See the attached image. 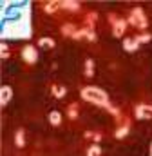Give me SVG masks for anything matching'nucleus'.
<instances>
[{
  "mask_svg": "<svg viewBox=\"0 0 152 156\" xmlns=\"http://www.w3.org/2000/svg\"><path fill=\"white\" fill-rule=\"evenodd\" d=\"M49 123L51 125H60L62 123V115L58 111H51L49 113Z\"/></svg>",
  "mask_w": 152,
  "mask_h": 156,
  "instance_id": "10",
  "label": "nucleus"
},
{
  "mask_svg": "<svg viewBox=\"0 0 152 156\" xmlns=\"http://www.w3.org/2000/svg\"><path fill=\"white\" fill-rule=\"evenodd\" d=\"M81 98L85 102H89V104H94V105H102V107H107L109 105V96L100 87H92V85L83 87L81 89Z\"/></svg>",
  "mask_w": 152,
  "mask_h": 156,
  "instance_id": "1",
  "label": "nucleus"
},
{
  "mask_svg": "<svg viewBox=\"0 0 152 156\" xmlns=\"http://www.w3.org/2000/svg\"><path fill=\"white\" fill-rule=\"evenodd\" d=\"M15 144H16V147H24V145H26V134H24L22 129L16 131V134H15Z\"/></svg>",
  "mask_w": 152,
  "mask_h": 156,
  "instance_id": "11",
  "label": "nucleus"
},
{
  "mask_svg": "<svg viewBox=\"0 0 152 156\" xmlns=\"http://www.w3.org/2000/svg\"><path fill=\"white\" fill-rule=\"evenodd\" d=\"M67 115H69V118H76V116H78L76 104H71V105H69V111H67Z\"/></svg>",
  "mask_w": 152,
  "mask_h": 156,
  "instance_id": "19",
  "label": "nucleus"
},
{
  "mask_svg": "<svg viewBox=\"0 0 152 156\" xmlns=\"http://www.w3.org/2000/svg\"><path fill=\"white\" fill-rule=\"evenodd\" d=\"M58 7H60V2H51V4H47V5H45V13H49V15H51V13H54Z\"/></svg>",
  "mask_w": 152,
  "mask_h": 156,
  "instance_id": "17",
  "label": "nucleus"
},
{
  "mask_svg": "<svg viewBox=\"0 0 152 156\" xmlns=\"http://www.w3.org/2000/svg\"><path fill=\"white\" fill-rule=\"evenodd\" d=\"M22 58H24L27 64H35V62L38 60L36 47H35V45H31V44H27V45L22 49Z\"/></svg>",
  "mask_w": 152,
  "mask_h": 156,
  "instance_id": "4",
  "label": "nucleus"
},
{
  "mask_svg": "<svg viewBox=\"0 0 152 156\" xmlns=\"http://www.w3.org/2000/svg\"><path fill=\"white\" fill-rule=\"evenodd\" d=\"M53 93H54V96H56V98H62V96L65 94V89H64V87H60V85H53Z\"/></svg>",
  "mask_w": 152,
  "mask_h": 156,
  "instance_id": "18",
  "label": "nucleus"
},
{
  "mask_svg": "<svg viewBox=\"0 0 152 156\" xmlns=\"http://www.w3.org/2000/svg\"><path fill=\"white\" fill-rule=\"evenodd\" d=\"M127 134H129V122H127L123 127H119V129L116 131V138H118V140H121V138H125Z\"/></svg>",
  "mask_w": 152,
  "mask_h": 156,
  "instance_id": "15",
  "label": "nucleus"
},
{
  "mask_svg": "<svg viewBox=\"0 0 152 156\" xmlns=\"http://www.w3.org/2000/svg\"><path fill=\"white\" fill-rule=\"evenodd\" d=\"M134 115H136L138 120H152V105H147V104L136 105Z\"/></svg>",
  "mask_w": 152,
  "mask_h": 156,
  "instance_id": "5",
  "label": "nucleus"
},
{
  "mask_svg": "<svg viewBox=\"0 0 152 156\" xmlns=\"http://www.w3.org/2000/svg\"><path fill=\"white\" fill-rule=\"evenodd\" d=\"M62 33H64L65 37H74L76 26H74V24H65V26L62 27Z\"/></svg>",
  "mask_w": 152,
  "mask_h": 156,
  "instance_id": "12",
  "label": "nucleus"
},
{
  "mask_svg": "<svg viewBox=\"0 0 152 156\" xmlns=\"http://www.w3.org/2000/svg\"><path fill=\"white\" fill-rule=\"evenodd\" d=\"M96 18H98V15H96V13H89V15H87V18H85V27L92 29V26H94Z\"/></svg>",
  "mask_w": 152,
  "mask_h": 156,
  "instance_id": "14",
  "label": "nucleus"
},
{
  "mask_svg": "<svg viewBox=\"0 0 152 156\" xmlns=\"http://www.w3.org/2000/svg\"><path fill=\"white\" fill-rule=\"evenodd\" d=\"M109 20L112 22V35L116 38H121L125 29H127V22L123 18H116L114 15H109Z\"/></svg>",
  "mask_w": 152,
  "mask_h": 156,
  "instance_id": "3",
  "label": "nucleus"
},
{
  "mask_svg": "<svg viewBox=\"0 0 152 156\" xmlns=\"http://www.w3.org/2000/svg\"><path fill=\"white\" fill-rule=\"evenodd\" d=\"M60 7H64L67 11H78L80 9V4L78 2H73V0H67V2H60Z\"/></svg>",
  "mask_w": 152,
  "mask_h": 156,
  "instance_id": "9",
  "label": "nucleus"
},
{
  "mask_svg": "<svg viewBox=\"0 0 152 156\" xmlns=\"http://www.w3.org/2000/svg\"><path fill=\"white\" fill-rule=\"evenodd\" d=\"M0 51H2V55H0L2 58H7V56H9V51H7V45H5L4 42H2V45H0Z\"/></svg>",
  "mask_w": 152,
  "mask_h": 156,
  "instance_id": "20",
  "label": "nucleus"
},
{
  "mask_svg": "<svg viewBox=\"0 0 152 156\" xmlns=\"http://www.w3.org/2000/svg\"><path fill=\"white\" fill-rule=\"evenodd\" d=\"M129 22L132 24V26H136V27H140V29H145L147 27V16H145V13H143V9L141 7H136V9H132L130 11V16H129Z\"/></svg>",
  "mask_w": 152,
  "mask_h": 156,
  "instance_id": "2",
  "label": "nucleus"
},
{
  "mask_svg": "<svg viewBox=\"0 0 152 156\" xmlns=\"http://www.w3.org/2000/svg\"><path fill=\"white\" fill-rule=\"evenodd\" d=\"M150 156H152V144H150Z\"/></svg>",
  "mask_w": 152,
  "mask_h": 156,
  "instance_id": "22",
  "label": "nucleus"
},
{
  "mask_svg": "<svg viewBox=\"0 0 152 156\" xmlns=\"http://www.w3.org/2000/svg\"><path fill=\"white\" fill-rule=\"evenodd\" d=\"M38 45L43 47V49H53V47L56 45V42L53 38H49V37H42V38L38 40Z\"/></svg>",
  "mask_w": 152,
  "mask_h": 156,
  "instance_id": "8",
  "label": "nucleus"
},
{
  "mask_svg": "<svg viewBox=\"0 0 152 156\" xmlns=\"http://www.w3.org/2000/svg\"><path fill=\"white\" fill-rule=\"evenodd\" d=\"M150 38H152L150 35H141V37H138V38H136V40H138L140 44H147V42H149V40H150Z\"/></svg>",
  "mask_w": 152,
  "mask_h": 156,
  "instance_id": "21",
  "label": "nucleus"
},
{
  "mask_svg": "<svg viewBox=\"0 0 152 156\" xmlns=\"http://www.w3.org/2000/svg\"><path fill=\"white\" fill-rule=\"evenodd\" d=\"M13 98V89L9 85H2L0 87V105H7Z\"/></svg>",
  "mask_w": 152,
  "mask_h": 156,
  "instance_id": "6",
  "label": "nucleus"
},
{
  "mask_svg": "<svg viewBox=\"0 0 152 156\" xmlns=\"http://www.w3.org/2000/svg\"><path fill=\"white\" fill-rule=\"evenodd\" d=\"M138 47H140V42L136 38H125L123 40V49H125V51L132 53V51H136Z\"/></svg>",
  "mask_w": 152,
  "mask_h": 156,
  "instance_id": "7",
  "label": "nucleus"
},
{
  "mask_svg": "<svg viewBox=\"0 0 152 156\" xmlns=\"http://www.w3.org/2000/svg\"><path fill=\"white\" fill-rule=\"evenodd\" d=\"M94 75V62L91 60V58H87L85 60V76H92Z\"/></svg>",
  "mask_w": 152,
  "mask_h": 156,
  "instance_id": "13",
  "label": "nucleus"
},
{
  "mask_svg": "<svg viewBox=\"0 0 152 156\" xmlns=\"http://www.w3.org/2000/svg\"><path fill=\"white\" fill-rule=\"evenodd\" d=\"M102 154V149H100V145H91L89 147V151H87V156H100Z\"/></svg>",
  "mask_w": 152,
  "mask_h": 156,
  "instance_id": "16",
  "label": "nucleus"
}]
</instances>
